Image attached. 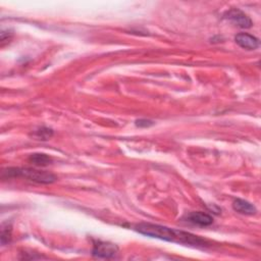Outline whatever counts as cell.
Listing matches in <instances>:
<instances>
[{
    "instance_id": "obj_1",
    "label": "cell",
    "mask_w": 261,
    "mask_h": 261,
    "mask_svg": "<svg viewBox=\"0 0 261 261\" xmlns=\"http://www.w3.org/2000/svg\"><path fill=\"white\" fill-rule=\"evenodd\" d=\"M135 229L138 233L145 235L147 237H152L160 240L167 241L178 244H184L194 247L206 246V241L200 237L193 235L184 230L176 228H170L164 226L154 224H139L135 226Z\"/></svg>"
},
{
    "instance_id": "obj_2",
    "label": "cell",
    "mask_w": 261,
    "mask_h": 261,
    "mask_svg": "<svg viewBox=\"0 0 261 261\" xmlns=\"http://www.w3.org/2000/svg\"><path fill=\"white\" fill-rule=\"evenodd\" d=\"M4 175L7 177H21L25 178L27 179L32 180V182L39 183V184H52L57 180V178L55 175L45 172V170H39L35 168H22V167H12L7 168L5 172H3Z\"/></svg>"
},
{
    "instance_id": "obj_3",
    "label": "cell",
    "mask_w": 261,
    "mask_h": 261,
    "mask_svg": "<svg viewBox=\"0 0 261 261\" xmlns=\"http://www.w3.org/2000/svg\"><path fill=\"white\" fill-rule=\"evenodd\" d=\"M224 16H225V18L229 19L230 22H233L234 24H236L237 26H239L240 28H242V29H249L253 25L250 17L238 8L229 9V11H228L224 15Z\"/></svg>"
},
{
    "instance_id": "obj_4",
    "label": "cell",
    "mask_w": 261,
    "mask_h": 261,
    "mask_svg": "<svg viewBox=\"0 0 261 261\" xmlns=\"http://www.w3.org/2000/svg\"><path fill=\"white\" fill-rule=\"evenodd\" d=\"M118 252L116 245L108 242H97L94 245L92 253L98 258H114Z\"/></svg>"
},
{
    "instance_id": "obj_5",
    "label": "cell",
    "mask_w": 261,
    "mask_h": 261,
    "mask_svg": "<svg viewBox=\"0 0 261 261\" xmlns=\"http://www.w3.org/2000/svg\"><path fill=\"white\" fill-rule=\"evenodd\" d=\"M236 43L244 49L247 50H254L259 47V40L247 33H240L235 37Z\"/></svg>"
},
{
    "instance_id": "obj_6",
    "label": "cell",
    "mask_w": 261,
    "mask_h": 261,
    "mask_svg": "<svg viewBox=\"0 0 261 261\" xmlns=\"http://www.w3.org/2000/svg\"><path fill=\"white\" fill-rule=\"evenodd\" d=\"M186 220L193 225H197L200 227H207L212 225L213 218L212 215H209L205 212H191L186 216Z\"/></svg>"
},
{
    "instance_id": "obj_7",
    "label": "cell",
    "mask_w": 261,
    "mask_h": 261,
    "mask_svg": "<svg viewBox=\"0 0 261 261\" xmlns=\"http://www.w3.org/2000/svg\"><path fill=\"white\" fill-rule=\"evenodd\" d=\"M233 208L237 212L246 215H253L257 212L256 207L253 204L243 199H236L233 203Z\"/></svg>"
},
{
    "instance_id": "obj_8",
    "label": "cell",
    "mask_w": 261,
    "mask_h": 261,
    "mask_svg": "<svg viewBox=\"0 0 261 261\" xmlns=\"http://www.w3.org/2000/svg\"><path fill=\"white\" fill-rule=\"evenodd\" d=\"M29 162L36 166H47L52 163V158L44 153H34L30 155Z\"/></svg>"
},
{
    "instance_id": "obj_9",
    "label": "cell",
    "mask_w": 261,
    "mask_h": 261,
    "mask_svg": "<svg viewBox=\"0 0 261 261\" xmlns=\"http://www.w3.org/2000/svg\"><path fill=\"white\" fill-rule=\"evenodd\" d=\"M34 136L39 140H43V141H45V140H48L53 136V130L48 128H41L36 130L34 133Z\"/></svg>"
},
{
    "instance_id": "obj_10",
    "label": "cell",
    "mask_w": 261,
    "mask_h": 261,
    "mask_svg": "<svg viewBox=\"0 0 261 261\" xmlns=\"http://www.w3.org/2000/svg\"><path fill=\"white\" fill-rule=\"evenodd\" d=\"M11 239H12V228H11V227L8 228V224L3 225L2 229H1V243H2V245H5V244L11 242Z\"/></svg>"
},
{
    "instance_id": "obj_11",
    "label": "cell",
    "mask_w": 261,
    "mask_h": 261,
    "mask_svg": "<svg viewBox=\"0 0 261 261\" xmlns=\"http://www.w3.org/2000/svg\"><path fill=\"white\" fill-rule=\"evenodd\" d=\"M13 38V33H11L8 31H2L1 33V46H4L6 43H8L11 41Z\"/></svg>"
},
{
    "instance_id": "obj_12",
    "label": "cell",
    "mask_w": 261,
    "mask_h": 261,
    "mask_svg": "<svg viewBox=\"0 0 261 261\" xmlns=\"http://www.w3.org/2000/svg\"><path fill=\"white\" fill-rule=\"evenodd\" d=\"M153 125L152 120L149 119H138L136 120V126L139 128H148L150 126Z\"/></svg>"
}]
</instances>
